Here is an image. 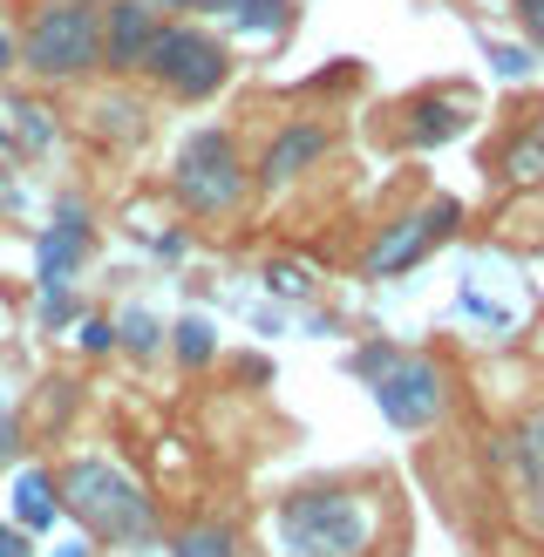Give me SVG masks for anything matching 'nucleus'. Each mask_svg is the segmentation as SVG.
I'll use <instances>...</instances> for the list:
<instances>
[{"mask_svg":"<svg viewBox=\"0 0 544 557\" xmlns=\"http://www.w3.org/2000/svg\"><path fill=\"white\" fill-rule=\"evenodd\" d=\"M381 496L388 483L368 476H313L272 504V557H374Z\"/></svg>","mask_w":544,"mask_h":557,"instance_id":"f257e3e1","label":"nucleus"},{"mask_svg":"<svg viewBox=\"0 0 544 557\" xmlns=\"http://www.w3.org/2000/svg\"><path fill=\"white\" fill-rule=\"evenodd\" d=\"M54 490H62V517H75L89 544L144 550L163 531L150 490L136 483L129 469H116L109 456H75V462H62V469H54Z\"/></svg>","mask_w":544,"mask_h":557,"instance_id":"f03ea898","label":"nucleus"},{"mask_svg":"<svg viewBox=\"0 0 544 557\" xmlns=\"http://www.w3.org/2000/svg\"><path fill=\"white\" fill-rule=\"evenodd\" d=\"M21 69L48 82V89H69V82L102 75V8H82V0H41L27 27L14 35Z\"/></svg>","mask_w":544,"mask_h":557,"instance_id":"7ed1b4c3","label":"nucleus"},{"mask_svg":"<svg viewBox=\"0 0 544 557\" xmlns=\"http://www.w3.org/2000/svg\"><path fill=\"white\" fill-rule=\"evenodd\" d=\"M171 198L198 218V225L245 211V198H252V163H245V150H238L232 129L205 123V129L184 136V150L171 163Z\"/></svg>","mask_w":544,"mask_h":557,"instance_id":"20e7f679","label":"nucleus"},{"mask_svg":"<svg viewBox=\"0 0 544 557\" xmlns=\"http://www.w3.org/2000/svg\"><path fill=\"white\" fill-rule=\"evenodd\" d=\"M232 69H238L232 48L218 41L211 27H198V21H163L136 82H150V89L171 96V102H211L232 82Z\"/></svg>","mask_w":544,"mask_h":557,"instance_id":"39448f33","label":"nucleus"},{"mask_svg":"<svg viewBox=\"0 0 544 557\" xmlns=\"http://www.w3.org/2000/svg\"><path fill=\"white\" fill-rule=\"evenodd\" d=\"M462 225V205L456 198H422V205H408L395 211L388 225L374 232V245L361 252V278H401V272H416L435 245H449Z\"/></svg>","mask_w":544,"mask_h":557,"instance_id":"423d86ee","label":"nucleus"},{"mask_svg":"<svg viewBox=\"0 0 544 557\" xmlns=\"http://www.w3.org/2000/svg\"><path fill=\"white\" fill-rule=\"evenodd\" d=\"M368 387H374V408L388 414L395 429H408V435H416V429H435V422L456 408V374H449L435 354H395V368L374 374Z\"/></svg>","mask_w":544,"mask_h":557,"instance_id":"0eeeda50","label":"nucleus"},{"mask_svg":"<svg viewBox=\"0 0 544 557\" xmlns=\"http://www.w3.org/2000/svg\"><path fill=\"white\" fill-rule=\"evenodd\" d=\"M326 157H334V123H326V116H293V123L272 129V144L259 150L252 190H286V184H299L307 171H320Z\"/></svg>","mask_w":544,"mask_h":557,"instance_id":"6e6552de","label":"nucleus"},{"mask_svg":"<svg viewBox=\"0 0 544 557\" xmlns=\"http://www.w3.org/2000/svg\"><path fill=\"white\" fill-rule=\"evenodd\" d=\"M89 245H96V211H89V205H82L75 190H69V198L54 205V225L35 238V286H41V293L69 286L75 265L89 259Z\"/></svg>","mask_w":544,"mask_h":557,"instance_id":"1a4fd4ad","label":"nucleus"},{"mask_svg":"<svg viewBox=\"0 0 544 557\" xmlns=\"http://www.w3.org/2000/svg\"><path fill=\"white\" fill-rule=\"evenodd\" d=\"M157 27H163V14H150L144 0H109L102 8V75H116V82L144 75V54L157 41Z\"/></svg>","mask_w":544,"mask_h":557,"instance_id":"9d476101","label":"nucleus"},{"mask_svg":"<svg viewBox=\"0 0 544 557\" xmlns=\"http://www.w3.org/2000/svg\"><path fill=\"white\" fill-rule=\"evenodd\" d=\"M401 144L408 150H429V144H449V136H462V129H470V102H462L456 89H443V96H416V102H408L401 109Z\"/></svg>","mask_w":544,"mask_h":557,"instance_id":"9b49d317","label":"nucleus"},{"mask_svg":"<svg viewBox=\"0 0 544 557\" xmlns=\"http://www.w3.org/2000/svg\"><path fill=\"white\" fill-rule=\"evenodd\" d=\"M54 517H62V490H54V469H21L14 476V517L8 523H21L27 537H41V531H54Z\"/></svg>","mask_w":544,"mask_h":557,"instance_id":"f8f14e48","label":"nucleus"},{"mask_svg":"<svg viewBox=\"0 0 544 557\" xmlns=\"http://www.w3.org/2000/svg\"><path fill=\"white\" fill-rule=\"evenodd\" d=\"M510 462H517V490H524L531 517L544 523V408H531L524 422L510 429Z\"/></svg>","mask_w":544,"mask_h":557,"instance_id":"ddd939ff","label":"nucleus"},{"mask_svg":"<svg viewBox=\"0 0 544 557\" xmlns=\"http://www.w3.org/2000/svg\"><path fill=\"white\" fill-rule=\"evenodd\" d=\"M497 171H504V184H544V116H531L524 129L504 144V157H497Z\"/></svg>","mask_w":544,"mask_h":557,"instance_id":"4468645a","label":"nucleus"},{"mask_svg":"<svg viewBox=\"0 0 544 557\" xmlns=\"http://www.w3.org/2000/svg\"><path fill=\"white\" fill-rule=\"evenodd\" d=\"M171 557H245V537L232 531V523H184V531H171Z\"/></svg>","mask_w":544,"mask_h":557,"instance_id":"2eb2a0df","label":"nucleus"},{"mask_svg":"<svg viewBox=\"0 0 544 557\" xmlns=\"http://www.w3.org/2000/svg\"><path fill=\"white\" fill-rule=\"evenodd\" d=\"M211 14L252 27V35H286V27H293V0H218Z\"/></svg>","mask_w":544,"mask_h":557,"instance_id":"dca6fc26","label":"nucleus"},{"mask_svg":"<svg viewBox=\"0 0 544 557\" xmlns=\"http://www.w3.org/2000/svg\"><path fill=\"white\" fill-rule=\"evenodd\" d=\"M163 341H171V354L184 360V368H211V360H218V333H211L205 313H184L171 333H163Z\"/></svg>","mask_w":544,"mask_h":557,"instance_id":"f3484780","label":"nucleus"},{"mask_svg":"<svg viewBox=\"0 0 544 557\" xmlns=\"http://www.w3.org/2000/svg\"><path fill=\"white\" fill-rule=\"evenodd\" d=\"M8 144H21V150H48V144H54V109H41V102H14V109H8Z\"/></svg>","mask_w":544,"mask_h":557,"instance_id":"a211bd4d","label":"nucleus"},{"mask_svg":"<svg viewBox=\"0 0 544 557\" xmlns=\"http://www.w3.org/2000/svg\"><path fill=\"white\" fill-rule=\"evenodd\" d=\"M116 347L136 354V360H150V354L163 347V320H157V313H123V320H116Z\"/></svg>","mask_w":544,"mask_h":557,"instance_id":"6ab92c4d","label":"nucleus"},{"mask_svg":"<svg viewBox=\"0 0 544 557\" xmlns=\"http://www.w3.org/2000/svg\"><path fill=\"white\" fill-rule=\"evenodd\" d=\"M75 347H82V354H116V320L82 313V320H75Z\"/></svg>","mask_w":544,"mask_h":557,"instance_id":"aec40b11","label":"nucleus"},{"mask_svg":"<svg viewBox=\"0 0 544 557\" xmlns=\"http://www.w3.org/2000/svg\"><path fill=\"white\" fill-rule=\"evenodd\" d=\"M102 136H144V116H136V102H102Z\"/></svg>","mask_w":544,"mask_h":557,"instance_id":"412c9836","label":"nucleus"},{"mask_svg":"<svg viewBox=\"0 0 544 557\" xmlns=\"http://www.w3.org/2000/svg\"><path fill=\"white\" fill-rule=\"evenodd\" d=\"M395 354H401V347H388V341H374V347H361V354H354V374H361V381H374V374H388V368H395Z\"/></svg>","mask_w":544,"mask_h":557,"instance_id":"4be33fe9","label":"nucleus"},{"mask_svg":"<svg viewBox=\"0 0 544 557\" xmlns=\"http://www.w3.org/2000/svg\"><path fill=\"white\" fill-rule=\"evenodd\" d=\"M69 320H82V313H75V293H69V286L41 293V326H69Z\"/></svg>","mask_w":544,"mask_h":557,"instance_id":"5701e85b","label":"nucleus"},{"mask_svg":"<svg viewBox=\"0 0 544 557\" xmlns=\"http://www.w3.org/2000/svg\"><path fill=\"white\" fill-rule=\"evenodd\" d=\"M517 8V27H524V41L544 54V0H510Z\"/></svg>","mask_w":544,"mask_h":557,"instance_id":"b1692460","label":"nucleus"},{"mask_svg":"<svg viewBox=\"0 0 544 557\" xmlns=\"http://www.w3.org/2000/svg\"><path fill=\"white\" fill-rule=\"evenodd\" d=\"M150 14H163V21H198V14H211L218 0H144Z\"/></svg>","mask_w":544,"mask_h":557,"instance_id":"393cba45","label":"nucleus"},{"mask_svg":"<svg viewBox=\"0 0 544 557\" xmlns=\"http://www.w3.org/2000/svg\"><path fill=\"white\" fill-rule=\"evenodd\" d=\"M0 557H35V537L21 523H0Z\"/></svg>","mask_w":544,"mask_h":557,"instance_id":"a878e982","label":"nucleus"},{"mask_svg":"<svg viewBox=\"0 0 544 557\" xmlns=\"http://www.w3.org/2000/svg\"><path fill=\"white\" fill-rule=\"evenodd\" d=\"M8 69H21V54H14V35L0 27V75H8Z\"/></svg>","mask_w":544,"mask_h":557,"instance_id":"bb28decb","label":"nucleus"},{"mask_svg":"<svg viewBox=\"0 0 544 557\" xmlns=\"http://www.w3.org/2000/svg\"><path fill=\"white\" fill-rule=\"evenodd\" d=\"M54 557H96V550H89V537H75V544H54Z\"/></svg>","mask_w":544,"mask_h":557,"instance_id":"cd10ccee","label":"nucleus"},{"mask_svg":"<svg viewBox=\"0 0 544 557\" xmlns=\"http://www.w3.org/2000/svg\"><path fill=\"white\" fill-rule=\"evenodd\" d=\"M0 150H8V109H0Z\"/></svg>","mask_w":544,"mask_h":557,"instance_id":"c85d7f7f","label":"nucleus"},{"mask_svg":"<svg viewBox=\"0 0 544 557\" xmlns=\"http://www.w3.org/2000/svg\"><path fill=\"white\" fill-rule=\"evenodd\" d=\"M82 8H109V0H82Z\"/></svg>","mask_w":544,"mask_h":557,"instance_id":"c756f323","label":"nucleus"},{"mask_svg":"<svg viewBox=\"0 0 544 557\" xmlns=\"http://www.w3.org/2000/svg\"><path fill=\"white\" fill-rule=\"evenodd\" d=\"M0 414H8V401H0Z\"/></svg>","mask_w":544,"mask_h":557,"instance_id":"7c9ffc66","label":"nucleus"}]
</instances>
